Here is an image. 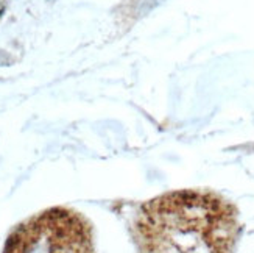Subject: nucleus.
<instances>
[{
    "instance_id": "obj_1",
    "label": "nucleus",
    "mask_w": 254,
    "mask_h": 253,
    "mask_svg": "<svg viewBox=\"0 0 254 253\" xmlns=\"http://www.w3.org/2000/svg\"><path fill=\"white\" fill-rule=\"evenodd\" d=\"M239 236L237 208L204 189L154 197L134 219L139 253H234Z\"/></svg>"
},
{
    "instance_id": "obj_2",
    "label": "nucleus",
    "mask_w": 254,
    "mask_h": 253,
    "mask_svg": "<svg viewBox=\"0 0 254 253\" xmlns=\"http://www.w3.org/2000/svg\"><path fill=\"white\" fill-rule=\"evenodd\" d=\"M3 253H95L92 228L67 208H50L9 233Z\"/></svg>"
}]
</instances>
